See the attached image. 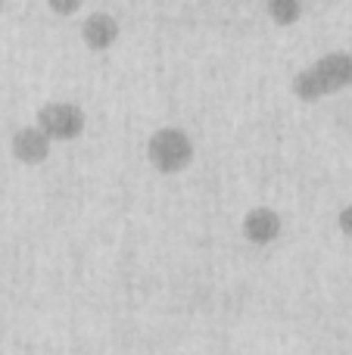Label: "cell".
<instances>
[{
	"instance_id": "cell-1",
	"label": "cell",
	"mask_w": 352,
	"mask_h": 355,
	"mask_svg": "<svg viewBox=\"0 0 352 355\" xmlns=\"http://www.w3.org/2000/svg\"><path fill=\"white\" fill-rule=\"evenodd\" d=\"M352 85V53L349 50H331L318 56L312 66L299 69L293 75V97L303 103H315L322 97H331L337 91H346Z\"/></svg>"
},
{
	"instance_id": "cell-2",
	"label": "cell",
	"mask_w": 352,
	"mask_h": 355,
	"mask_svg": "<svg viewBox=\"0 0 352 355\" xmlns=\"http://www.w3.org/2000/svg\"><path fill=\"white\" fill-rule=\"evenodd\" d=\"M147 159L159 175H178L193 162V141L184 128H156L147 141Z\"/></svg>"
},
{
	"instance_id": "cell-3",
	"label": "cell",
	"mask_w": 352,
	"mask_h": 355,
	"mask_svg": "<svg viewBox=\"0 0 352 355\" xmlns=\"http://www.w3.org/2000/svg\"><path fill=\"white\" fill-rule=\"evenodd\" d=\"M35 125L50 137V141H75L85 131V112L81 106L66 103V100H53L37 110Z\"/></svg>"
},
{
	"instance_id": "cell-4",
	"label": "cell",
	"mask_w": 352,
	"mask_h": 355,
	"mask_svg": "<svg viewBox=\"0 0 352 355\" xmlns=\"http://www.w3.org/2000/svg\"><path fill=\"white\" fill-rule=\"evenodd\" d=\"M281 231H284V221H281V215L272 206H256L243 215V237L253 246L274 243L281 237Z\"/></svg>"
},
{
	"instance_id": "cell-5",
	"label": "cell",
	"mask_w": 352,
	"mask_h": 355,
	"mask_svg": "<svg viewBox=\"0 0 352 355\" xmlns=\"http://www.w3.org/2000/svg\"><path fill=\"white\" fill-rule=\"evenodd\" d=\"M12 156H16L22 166H37L50 156V137L44 135L37 125H25L12 135Z\"/></svg>"
},
{
	"instance_id": "cell-6",
	"label": "cell",
	"mask_w": 352,
	"mask_h": 355,
	"mask_svg": "<svg viewBox=\"0 0 352 355\" xmlns=\"http://www.w3.org/2000/svg\"><path fill=\"white\" fill-rule=\"evenodd\" d=\"M81 37H85V44L91 50L103 53V50H109L118 41V22L112 16H106V12H94L81 25Z\"/></svg>"
},
{
	"instance_id": "cell-7",
	"label": "cell",
	"mask_w": 352,
	"mask_h": 355,
	"mask_svg": "<svg viewBox=\"0 0 352 355\" xmlns=\"http://www.w3.org/2000/svg\"><path fill=\"white\" fill-rule=\"evenodd\" d=\"M268 10V19L274 25H297L299 16H303V0H268L265 3Z\"/></svg>"
},
{
	"instance_id": "cell-8",
	"label": "cell",
	"mask_w": 352,
	"mask_h": 355,
	"mask_svg": "<svg viewBox=\"0 0 352 355\" xmlns=\"http://www.w3.org/2000/svg\"><path fill=\"white\" fill-rule=\"evenodd\" d=\"M81 3H85V0H47V6L56 16H72V12H78Z\"/></svg>"
},
{
	"instance_id": "cell-9",
	"label": "cell",
	"mask_w": 352,
	"mask_h": 355,
	"mask_svg": "<svg viewBox=\"0 0 352 355\" xmlns=\"http://www.w3.org/2000/svg\"><path fill=\"white\" fill-rule=\"evenodd\" d=\"M337 227H340V234L343 237H349L352 240V202H346V206L337 212Z\"/></svg>"
},
{
	"instance_id": "cell-10",
	"label": "cell",
	"mask_w": 352,
	"mask_h": 355,
	"mask_svg": "<svg viewBox=\"0 0 352 355\" xmlns=\"http://www.w3.org/2000/svg\"><path fill=\"white\" fill-rule=\"evenodd\" d=\"M0 6H3V0H0Z\"/></svg>"
}]
</instances>
